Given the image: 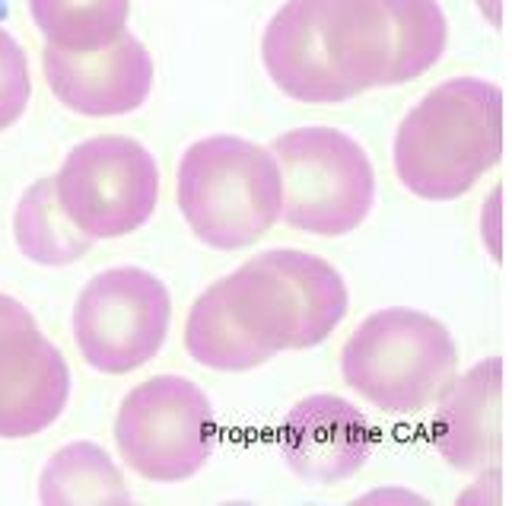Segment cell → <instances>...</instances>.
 I'll return each instance as SVG.
<instances>
[{
    "instance_id": "1",
    "label": "cell",
    "mask_w": 512,
    "mask_h": 506,
    "mask_svg": "<svg viewBox=\"0 0 512 506\" xmlns=\"http://www.w3.org/2000/svg\"><path fill=\"white\" fill-rule=\"evenodd\" d=\"M350 293L331 261L271 249L210 284L185 322V351L217 373H249L284 351H309L347 319Z\"/></svg>"
},
{
    "instance_id": "2",
    "label": "cell",
    "mask_w": 512,
    "mask_h": 506,
    "mask_svg": "<svg viewBox=\"0 0 512 506\" xmlns=\"http://www.w3.org/2000/svg\"><path fill=\"white\" fill-rule=\"evenodd\" d=\"M503 156V90L481 77H452L401 118L392 163L420 201H458Z\"/></svg>"
},
{
    "instance_id": "3",
    "label": "cell",
    "mask_w": 512,
    "mask_h": 506,
    "mask_svg": "<svg viewBox=\"0 0 512 506\" xmlns=\"http://www.w3.org/2000/svg\"><path fill=\"white\" fill-rule=\"evenodd\" d=\"M175 198L194 239L217 252H239L274 230L284 185L271 147L210 134L182 153Z\"/></svg>"
},
{
    "instance_id": "4",
    "label": "cell",
    "mask_w": 512,
    "mask_h": 506,
    "mask_svg": "<svg viewBox=\"0 0 512 506\" xmlns=\"http://www.w3.org/2000/svg\"><path fill=\"white\" fill-rule=\"evenodd\" d=\"M341 376L382 414H423L458 376V344L430 312L388 306L366 316L344 341Z\"/></svg>"
},
{
    "instance_id": "5",
    "label": "cell",
    "mask_w": 512,
    "mask_h": 506,
    "mask_svg": "<svg viewBox=\"0 0 512 506\" xmlns=\"http://www.w3.org/2000/svg\"><path fill=\"white\" fill-rule=\"evenodd\" d=\"M325 32L347 99L423 77L449 42L439 0H328Z\"/></svg>"
},
{
    "instance_id": "6",
    "label": "cell",
    "mask_w": 512,
    "mask_h": 506,
    "mask_svg": "<svg viewBox=\"0 0 512 506\" xmlns=\"http://www.w3.org/2000/svg\"><path fill=\"white\" fill-rule=\"evenodd\" d=\"M280 169L287 226L309 236L341 239L360 230L376 204V169L363 144L328 125H306L271 144Z\"/></svg>"
},
{
    "instance_id": "7",
    "label": "cell",
    "mask_w": 512,
    "mask_h": 506,
    "mask_svg": "<svg viewBox=\"0 0 512 506\" xmlns=\"http://www.w3.org/2000/svg\"><path fill=\"white\" fill-rule=\"evenodd\" d=\"M115 446L121 462L144 481H188L214 456V405L204 389L185 376H150L121 401Z\"/></svg>"
},
{
    "instance_id": "8",
    "label": "cell",
    "mask_w": 512,
    "mask_h": 506,
    "mask_svg": "<svg viewBox=\"0 0 512 506\" xmlns=\"http://www.w3.org/2000/svg\"><path fill=\"white\" fill-rule=\"evenodd\" d=\"M61 211L90 239H121L160 204V166L128 134H99L64 156L55 176Z\"/></svg>"
},
{
    "instance_id": "9",
    "label": "cell",
    "mask_w": 512,
    "mask_h": 506,
    "mask_svg": "<svg viewBox=\"0 0 512 506\" xmlns=\"http://www.w3.org/2000/svg\"><path fill=\"white\" fill-rule=\"evenodd\" d=\"M172 322L169 287L147 268L121 265L96 274L77 296V351L102 376H128L163 351Z\"/></svg>"
},
{
    "instance_id": "10",
    "label": "cell",
    "mask_w": 512,
    "mask_h": 506,
    "mask_svg": "<svg viewBox=\"0 0 512 506\" xmlns=\"http://www.w3.org/2000/svg\"><path fill=\"white\" fill-rule=\"evenodd\" d=\"M70 401V366L32 312L0 293V440L45 433Z\"/></svg>"
},
{
    "instance_id": "11",
    "label": "cell",
    "mask_w": 512,
    "mask_h": 506,
    "mask_svg": "<svg viewBox=\"0 0 512 506\" xmlns=\"http://www.w3.org/2000/svg\"><path fill=\"white\" fill-rule=\"evenodd\" d=\"M42 74L67 112L83 118H118L137 112L153 93L156 64L131 32L93 51L45 45Z\"/></svg>"
},
{
    "instance_id": "12",
    "label": "cell",
    "mask_w": 512,
    "mask_h": 506,
    "mask_svg": "<svg viewBox=\"0 0 512 506\" xmlns=\"http://www.w3.org/2000/svg\"><path fill=\"white\" fill-rule=\"evenodd\" d=\"M430 440L462 475L503 465V357H487L455 376L433 405Z\"/></svg>"
},
{
    "instance_id": "13",
    "label": "cell",
    "mask_w": 512,
    "mask_h": 506,
    "mask_svg": "<svg viewBox=\"0 0 512 506\" xmlns=\"http://www.w3.org/2000/svg\"><path fill=\"white\" fill-rule=\"evenodd\" d=\"M280 449L299 478L334 484L353 478L373 449V427L353 401L315 392L299 398L280 424Z\"/></svg>"
},
{
    "instance_id": "14",
    "label": "cell",
    "mask_w": 512,
    "mask_h": 506,
    "mask_svg": "<svg viewBox=\"0 0 512 506\" xmlns=\"http://www.w3.org/2000/svg\"><path fill=\"white\" fill-rule=\"evenodd\" d=\"M328 0H287L261 36V64L280 93L306 102V106H338L347 102L331 67L328 32H325Z\"/></svg>"
},
{
    "instance_id": "15",
    "label": "cell",
    "mask_w": 512,
    "mask_h": 506,
    "mask_svg": "<svg viewBox=\"0 0 512 506\" xmlns=\"http://www.w3.org/2000/svg\"><path fill=\"white\" fill-rule=\"evenodd\" d=\"M39 500L48 506H125L131 487L121 465L93 440L61 446L39 475Z\"/></svg>"
},
{
    "instance_id": "16",
    "label": "cell",
    "mask_w": 512,
    "mask_h": 506,
    "mask_svg": "<svg viewBox=\"0 0 512 506\" xmlns=\"http://www.w3.org/2000/svg\"><path fill=\"white\" fill-rule=\"evenodd\" d=\"M13 239L20 252L42 268L74 265L83 255H90L96 242L80 233L61 211L55 176L32 182L23 191V198L13 211Z\"/></svg>"
},
{
    "instance_id": "17",
    "label": "cell",
    "mask_w": 512,
    "mask_h": 506,
    "mask_svg": "<svg viewBox=\"0 0 512 506\" xmlns=\"http://www.w3.org/2000/svg\"><path fill=\"white\" fill-rule=\"evenodd\" d=\"M29 13L45 45L93 51L128 32L131 0H29Z\"/></svg>"
},
{
    "instance_id": "18",
    "label": "cell",
    "mask_w": 512,
    "mask_h": 506,
    "mask_svg": "<svg viewBox=\"0 0 512 506\" xmlns=\"http://www.w3.org/2000/svg\"><path fill=\"white\" fill-rule=\"evenodd\" d=\"M32 77L23 45L0 26V131L13 128L29 109Z\"/></svg>"
},
{
    "instance_id": "19",
    "label": "cell",
    "mask_w": 512,
    "mask_h": 506,
    "mask_svg": "<svg viewBox=\"0 0 512 506\" xmlns=\"http://www.w3.org/2000/svg\"><path fill=\"white\" fill-rule=\"evenodd\" d=\"M500 195H503V188L497 185V188H493V220L481 217V233L490 236L487 246H490V255L497 258V261L503 258V249H500V230H503V220H500Z\"/></svg>"
},
{
    "instance_id": "20",
    "label": "cell",
    "mask_w": 512,
    "mask_h": 506,
    "mask_svg": "<svg viewBox=\"0 0 512 506\" xmlns=\"http://www.w3.org/2000/svg\"><path fill=\"white\" fill-rule=\"evenodd\" d=\"M357 503H427V500L414 491H404V487H382V491H369L357 497Z\"/></svg>"
},
{
    "instance_id": "21",
    "label": "cell",
    "mask_w": 512,
    "mask_h": 506,
    "mask_svg": "<svg viewBox=\"0 0 512 506\" xmlns=\"http://www.w3.org/2000/svg\"><path fill=\"white\" fill-rule=\"evenodd\" d=\"M474 7L493 29H503V0H474Z\"/></svg>"
},
{
    "instance_id": "22",
    "label": "cell",
    "mask_w": 512,
    "mask_h": 506,
    "mask_svg": "<svg viewBox=\"0 0 512 506\" xmlns=\"http://www.w3.org/2000/svg\"><path fill=\"white\" fill-rule=\"evenodd\" d=\"M7 16V0H0V20Z\"/></svg>"
}]
</instances>
